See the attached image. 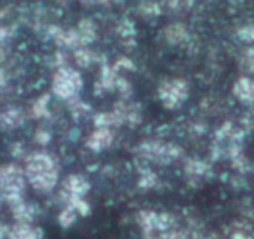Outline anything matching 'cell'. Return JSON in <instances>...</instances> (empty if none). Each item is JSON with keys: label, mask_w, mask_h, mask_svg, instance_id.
I'll list each match as a JSON object with an SVG mask.
<instances>
[{"label": "cell", "mask_w": 254, "mask_h": 239, "mask_svg": "<svg viewBox=\"0 0 254 239\" xmlns=\"http://www.w3.org/2000/svg\"><path fill=\"white\" fill-rule=\"evenodd\" d=\"M233 94L242 101H253L254 100V82L252 80L239 79L233 86Z\"/></svg>", "instance_id": "obj_12"}, {"label": "cell", "mask_w": 254, "mask_h": 239, "mask_svg": "<svg viewBox=\"0 0 254 239\" xmlns=\"http://www.w3.org/2000/svg\"><path fill=\"white\" fill-rule=\"evenodd\" d=\"M13 28L11 26H4V28H0V44L3 43V41L8 40L9 38L13 36Z\"/></svg>", "instance_id": "obj_20"}, {"label": "cell", "mask_w": 254, "mask_h": 239, "mask_svg": "<svg viewBox=\"0 0 254 239\" xmlns=\"http://www.w3.org/2000/svg\"><path fill=\"white\" fill-rule=\"evenodd\" d=\"M43 231L31 223H15L9 228L8 239H41Z\"/></svg>", "instance_id": "obj_10"}, {"label": "cell", "mask_w": 254, "mask_h": 239, "mask_svg": "<svg viewBox=\"0 0 254 239\" xmlns=\"http://www.w3.org/2000/svg\"><path fill=\"white\" fill-rule=\"evenodd\" d=\"M112 141H114V135L110 128H96L87 138L86 146L91 151L100 152L109 148Z\"/></svg>", "instance_id": "obj_9"}, {"label": "cell", "mask_w": 254, "mask_h": 239, "mask_svg": "<svg viewBox=\"0 0 254 239\" xmlns=\"http://www.w3.org/2000/svg\"><path fill=\"white\" fill-rule=\"evenodd\" d=\"M138 223L142 227L147 237H151L156 231L162 233L171 231L175 218L170 213H157L153 211H142L138 213Z\"/></svg>", "instance_id": "obj_6"}, {"label": "cell", "mask_w": 254, "mask_h": 239, "mask_svg": "<svg viewBox=\"0 0 254 239\" xmlns=\"http://www.w3.org/2000/svg\"><path fill=\"white\" fill-rule=\"evenodd\" d=\"M158 97L166 109H178L188 97V84L183 79L166 80L158 89Z\"/></svg>", "instance_id": "obj_5"}, {"label": "cell", "mask_w": 254, "mask_h": 239, "mask_svg": "<svg viewBox=\"0 0 254 239\" xmlns=\"http://www.w3.org/2000/svg\"><path fill=\"white\" fill-rule=\"evenodd\" d=\"M81 75H80L79 71L72 69V67L61 66L54 75L53 91L60 99H74V96L81 90Z\"/></svg>", "instance_id": "obj_3"}, {"label": "cell", "mask_w": 254, "mask_h": 239, "mask_svg": "<svg viewBox=\"0 0 254 239\" xmlns=\"http://www.w3.org/2000/svg\"><path fill=\"white\" fill-rule=\"evenodd\" d=\"M25 182V173L20 166L15 163L0 165V196L6 203L10 204L23 198Z\"/></svg>", "instance_id": "obj_2"}, {"label": "cell", "mask_w": 254, "mask_h": 239, "mask_svg": "<svg viewBox=\"0 0 254 239\" xmlns=\"http://www.w3.org/2000/svg\"><path fill=\"white\" fill-rule=\"evenodd\" d=\"M35 140H36V142L40 143V145H46V143L50 141V135H49L46 131L38 130L35 133Z\"/></svg>", "instance_id": "obj_19"}, {"label": "cell", "mask_w": 254, "mask_h": 239, "mask_svg": "<svg viewBox=\"0 0 254 239\" xmlns=\"http://www.w3.org/2000/svg\"><path fill=\"white\" fill-rule=\"evenodd\" d=\"M243 64L247 69H254V49H252V51L247 54L246 58L243 59Z\"/></svg>", "instance_id": "obj_21"}, {"label": "cell", "mask_w": 254, "mask_h": 239, "mask_svg": "<svg viewBox=\"0 0 254 239\" xmlns=\"http://www.w3.org/2000/svg\"><path fill=\"white\" fill-rule=\"evenodd\" d=\"M90 183L86 178L80 175H71L64 181L63 191L65 193V198L69 197H84L89 192Z\"/></svg>", "instance_id": "obj_7"}, {"label": "cell", "mask_w": 254, "mask_h": 239, "mask_svg": "<svg viewBox=\"0 0 254 239\" xmlns=\"http://www.w3.org/2000/svg\"><path fill=\"white\" fill-rule=\"evenodd\" d=\"M165 36L168 43L181 44L188 38L187 28L182 24H172L165 29Z\"/></svg>", "instance_id": "obj_13"}, {"label": "cell", "mask_w": 254, "mask_h": 239, "mask_svg": "<svg viewBox=\"0 0 254 239\" xmlns=\"http://www.w3.org/2000/svg\"><path fill=\"white\" fill-rule=\"evenodd\" d=\"M156 175L151 171H145L143 175L141 176V181H140V186L143 187V188H151L156 184Z\"/></svg>", "instance_id": "obj_18"}, {"label": "cell", "mask_w": 254, "mask_h": 239, "mask_svg": "<svg viewBox=\"0 0 254 239\" xmlns=\"http://www.w3.org/2000/svg\"><path fill=\"white\" fill-rule=\"evenodd\" d=\"M8 232H9L8 227L0 222V239H4L5 237H8Z\"/></svg>", "instance_id": "obj_22"}, {"label": "cell", "mask_w": 254, "mask_h": 239, "mask_svg": "<svg viewBox=\"0 0 254 239\" xmlns=\"http://www.w3.org/2000/svg\"><path fill=\"white\" fill-rule=\"evenodd\" d=\"M138 152L148 161L158 165H168L182 156V148L173 143H166L162 141H146L138 146Z\"/></svg>", "instance_id": "obj_4"}, {"label": "cell", "mask_w": 254, "mask_h": 239, "mask_svg": "<svg viewBox=\"0 0 254 239\" xmlns=\"http://www.w3.org/2000/svg\"><path fill=\"white\" fill-rule=\"evenodd\" d=\"M75 60H76V64L80 65L81 67L89 66L90 64L94 60V55H92L90 51L85 50V49H79V50L75 53Z\"/></svg>", "instance_id": "obj_17"}, {"label": "cell", "mask_w": 254, "mask_h": 239, "mask_svg": "<svg viewBox=\"0 0 254 239\" xmlns=\"http://www.w3.org/2000/svg\"><path fill=\"white\" fill-rule=\"evenodd\" d=\"M26 181L35 189L49 192L56 186L59 170L56 162L44 152H35L28 156L24 168Z\"/></svg>", "instance_id": "obj_1"}, {"label": "cell", "mask_w": 254, "mask_h": 239, "mask_svg": "<svg viewBox=\"0 0 254 239\" xmlns=\"http://www.w3.org/2000/svg\"><path fill=\"white\" fill-rule=\"evenodd\" d=\"M58 219L63 228H69L70 226H72L75 219H76V212L72 208H70V207H66V208L60 212Z\"/></svg>", "instance_id": "obj_16"}, {"label": "cell", "mask_w": 254, "mask_h": 239, "mask_svg": "<svg viewBox=\"0 0 254 239\" xmlns=\"http://www.w3.org/2000/svg\"><path fill=\"white\" fill-rule=\"evenodd\" d=\"M11 214L16 223H31L33 218L35 217V208L30 203L24 201V198L13 202L9 204Z\"/></svg>", "instance_id": "obj_11"}, {"label": "cell", "mask_w": 254, "mask_h": 239, "mask_svg": "<svg viewBox=\"0 0 254 239\" xmlns=\"http://www.w3.org/2000/svg\"><path fill=\"white\" fill-rule=\"evenodd\" d=\"M25 122V115L20 109L10 107L0 112V128L4 131H14Z\"/></svg>", "instance_id": "obj_8"}, {"label": "cell", "mask_w": 254, "mask_h": 239, "mask_svg": "<svg viewBox=\"0 0 254 239\" xmlns=\"http://www.w3.org/2000/svg\"><path fill=\"white\" fill-rule=\"evenodd\" d=\"M186 172L192 176L193 178L203 177L208 172V166H207V163L202 162V161L190 160L186 165Z\"/></svg>", "instance_id": "obj_14"}, {"label": "cell", "mask_w": 254, "mask_h": 239, "mask_svg": "<svg viewBox=\"0 0 254 239\" xmlns=\"http://www.w3.org/2000/svg\"><path fill=\"white\" fill-rule=\"evenodd\" d=\"M49 100H50V96H49V95H44L40 99L36 100L35 104L31 107V115H33L34 117H39V119H41V117H48L49 111L48 109H46V105H48Z\"/></svg>", "instance_id": "obj_15"}, {"label": "cell", "mask_w": 254, "mask_h": 239, "mask_svg": "<svg viewBox=\"0 0 254 239\" xmlns=\"http://www.w3.org/2000/svg\"><path fill=\"white\" fill-rule=\"evenodd\" d=\"M1 201H3V198H1V196H0V206H1Z\"/></svg>", "instance_id": "obj_23"}]
</instances>
